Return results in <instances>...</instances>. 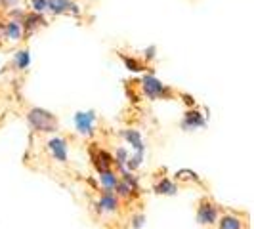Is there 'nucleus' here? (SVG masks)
Returning <instances> with one entry per match:
<instances>
[{
	"label": "nucleus",
	"instance_id": "15",
	"mask_svg": "<svg viewBox=\"0 0 254 229\" xmlns=\"http://www.w3.org/2000/svg\"><path fill=\"white\" fill-rule=\"evenodd\" d=\"M155 191H157V193H161V195H174L178 189H176V185H174L170 179L163 178L157 185H155Z\"/></svg>",
	"mask_w": 254,
	"mask_h": 229
},
{
	"label": "nucleus",
	"instance_id": "12",
	"mask_svg": "<svg viewBox=\"0 0 254 229\" xmlns=\"http://www.w3.org/2000/svg\"><path fill=\"white\" fill-rule=\"evenodd\" d=\"M123 136L127 138V141L130 143V145H132V147H134V149H136V151L143 153V149H145V147H143L141 136L138 134V132H136V130H125V132H123Z\"/></svg>",
	"mask_w": 254,
	"mask_h": 229
},
{
	"label": "nucleus",
	"instance_id": "3",
	"mask_svg": "<svg viewBox=\"0 0 254 229\" xmlns=\"http://www.w3.org/2000/svg\"><path fill=\"white\" fill-rule=\"evenodd\" d=\"M141 88H143V92H145V96L151 98V100H159V98H165V96H170V94H172L161 80H157L153 75L143 76Z\"/></svg>",
	"mask_w": 254,
	"mask_h": 229
},
{
	"label": "nucleus",
	"instance_id": "19",
	"mask_svg": "<svg viewBox=\"0 0 254 229\" xmlns=\"http://www.w3.org/2000/svg\"><path fill=\"white\" fill-rule=\"evenodd\" d=\"M0 2H2L4 8H12V6H15V4L19 2V0H0Z\"/></svg>",
	"mask_w": 254,
	"mask_h": 229
},
{
	"label": "nucleus",
	"instance_id": "13",
	"mask_svg": "<svg viewBox=\"0 0 254 229\" xmlns=\"http://www.w3.org/2000/svg\"><path fill=\"white\" fill-rule=\"evenodd\" d=\"M4 35H6V38L13 40V42L21 40V25H19V21H10V23H6Z\"/></svg>",
	"mask_w": 254,
	"mask_h": 229
},
{
	"label": "nucleus",
	"instance_id": "1",
	"mask_svg": "<svg viewBox=\"0 0 254 229\" xmlns=\"http://www.w3.org/2000/svg\"><path fill=\"white\" fill-rule=\"evenodd\" d=\"M27 120L33 126V130H37V132H56L58 130L56 116L50 111H44V109H38V107L31 109L27 113Z\"/></svg>",
	"mask_w": 254,
	"mask_h": 229
},
{
	"label": "nucleus",
	"instance_id": "18",
	"mask_svg": "<svg viewBox=\"0 0 254 229\" xmlns=\"http://www.w3.org/2000/svg\"><path fill=\"white\" fill-rule=\"evenodd\" d=\"M123 59H125V63H127V67L130 71H140L141 69V65L136 59H130V57H123Z\"/></svg>",
	"mask_w": 254,
	"mask_h": 229
},
{
	"label": "nucleus",
	"instance_id": "5",
	"mask_svg": "<svg viewBox=\"0 0 254 229\" xmlns=\"http://www.w3.org/2000/svg\"><path fill=\"white\" fill-rule=\"evenodd\" d=\"M96 208H98V212L100 214H113L119 210V197L115 195V191H105L102 197L98 199V203H96Z\"/></svg>",
	"mask_w": 254,
	"mask_h": 229
},
{
	"label": "nucleus",
	"instance_id": "10",
	"mask_svg": "<svg viewBox=\"0 0 254 229\" xmlns=\"http://www.w3.org/2000/svg\"><path fill=\"white\" fill-rule=\"evenodd\" d=\"M94 163H96V168H98V172H103V170H111V166H113V159L107 155L105 151H98V155L94 157Z\"/></svg>",
	"mask_w": 254,
	"mask_h": 229
},
{
	"label": "nucleus",
	"instance_id": "6",
	"mask_svg": "<svg viewBox=\"0 0 254 229\" xmlns=\"http://www.w3.org/2000/svg\"><path fill=\"white\" fill-rule=\"evenodd\" d=\"M94 120H96V116H94L92 111H88V113H76L75 114L76 130H78L82 136H92V134H94Z\"/></svg>",
	"mask_w": 254,
	"mask_h": 229
},
{
	"label": "nucleus",
	"instance_id": "11",
	"mask_svg": "<svg viewBox=\"0 0 254 229\" xmlns=\"http://www.w3.org/2000/svg\"><path fill=\"white\" fill-rule=\"evenodd\" d=\"M100 181H102V185L105 191H113L119 178H117V174L111 172V170H103V172H100Z\"/></svg>",
	"mask_w": 254,
	"mask_h": 229
},
{
	"label": "nucleus",
	"instance_id": "7",
	"mask_svg": "<svg viewBox=\"0 0 254 229\" xmlns=\"http://www.w3.org/2000/svg\"><path fill=\"white\" fill-rule=\"evenodd\" d=\"M218 229H247V222L235 214H224L218 218Z\"/></svg>",
	"mask_w": 254,
	"mask_h": 229
},
{
	"label": "nucleus",
	"instance_id": "8",
	"mask_svg": "<svg viewBox=\"0 0 254 229\" xmlns=\"http://www.w3.org/2000/svg\"><path fill=\"white\" fill-rule=\"evenodd\" d=\"M46 10H50L54 13H67V12L78 13L76 4L71 2V0H48V8Z\"/></svg>",
	"mask_w": 254,
	"mask_h": 229
},
{
	"label": "nucleus",
	"instance_id": "4",
	"mask_svg": "<svg viewBox=\"0 0 254 229\" xmlns=\"http://www.w3.org/2000/svg\"><path fill=\"white\" fill-rule=\"evenodd\" d=\"M46 147H48V153L54 161H58L62 165L67 163V141L64 138H50Z\"/></svg>",
	"mask_w": 254,
	"mask_h": 229
},
{
	"label": "nucleus",
	"instance_id": "2",
	"mask_svg": "<svg viewBox=\"0 0 254 229\" xmlns=\"http://www.w3.org/2000/svg\"><path fill=\"white\" fill-rule=\"evenodd\" d=\"M220 218V208L210 199H201L197 206V222L201 226H214Z\"/></svg>",
	"mask_w": 254,
	"mask_h": 229
},
{
	"label": "nucleus",
	"instance_id": "14",
	"mask_svg": "<svg viewBox=\"0 0 254 229\" xmlns=\"http://www.w3.org/2000/svg\"><path fill=\"white\" fill-rule=\"evenodd\" d=\"M40 23H44V21H42V17H40L38 13H31V15H29V13H23V27H25V31L31 33V31H35Z\"/></svg>",
	"mask_w": 254,
	"mask_h": 229
},
{
	"label": "nucleus",
	"instance_id": "16",
	"mask_svg": "<svg viewBox=\"0 0 254 229\" xmlns=\"http://www.w3.org/2000/svg\"><path fill=\"white\" fill-rule=\"evenodd\" d=\"M29 63H31V57H29V52L27 50H21L15 54V65H17L19 71H25Z\"/></svg>",
	"mask_w": 254,
	"mask_h": 229
},
{
	"label": "nucleus",
	"instance_id": "20",
	"mask_svg": "<svg viewBox=\"0 0 254 229\" xmlns=\"http://www.w3.org/2000/svg\"><path fill=\"white\" fill-rule=\"evenodd\" d=\"M141 224H143V216L134 218V228H141Z\"/></svg>",
	"mask_w": 254,
	"mask_h": 229
},
{
	"label": "nucleus",
	"instance_id": "9",
	"mask_svg": "<svg viewBox=\"0 0 254 229\" xmlns=\"http://www.w3.org/2000/svg\"><path fill=\"white\" fill-rule=\"evenodd\" d=\"M204 126V118L201 116L199 113H195V111H191V113L186 114V118H184V122H182V128L184 130H195V128H201Z\"/></svg>",
	"mask_w": 254,
	"mask_h": 229
},
{
	"label": "nucleus",
	"instance_id": "17",
	"mask_svg": "<svg viewBox=\"0 0 254 229\" xmlns=\"http://www.w3.org/2000/svg\"><path fill=\"white\" fill-rule=\"evenodd\" d=\"M48 8V0H33V10L37 13L44 12Z\"/></svg>",
	"mask_w": 254,
	"mask_h": 229
}]
</instances>
